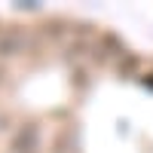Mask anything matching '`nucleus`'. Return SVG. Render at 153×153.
<instances>
[{"label":"nucleus","instance_id":"1","mask_svg":"<svg viewBox=\"0 0 153 153\" xmlns=\"http://www.w3.org/2000/svg\"><path fill=\"white\" fill-rule=\"evenodd\" d=\"M34 147H37V126H25L12 138V153H34Z\"/></svg>","mask_w":153,"mask_h":153},{"label":"nucleus","instance_id":"2","mask_svg":"<svg viewBox=\"0 0 153 153\" xmlns=\"http://www.w3.org/2000/svg\"><path fill=\"white\" fill-rule=\"evenodd\" d=\"M25 46H28L25 34H19V31H6V34H0V55H19Z\"/></svg>","mask_w":153,"mask_h":153}]
</instances>
